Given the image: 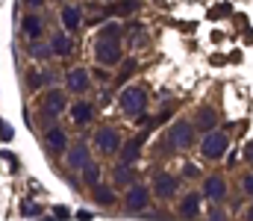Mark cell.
I'll list each match as a JSON object with an SVG mask.
<instances>
[{
	"instance_id": "30",
	"label": "cell",
	"mask_w": 253,
	"mask_h": 221,
	"mask_svg": "<svg viewBox=\"0 0 253 221\" xmlns=\"http://www.w3.org/2000/svg\"><path fill=\"white\" fill-rule=\"evenodd\" d=\"M21 213H24V216H39V213H42V207H39V204H33V201H27V204L21 207Z\"/></svg>"
},
{
	"instance_id": "9",
	"label": "cell",
	"mask_w": 253,
	"mask_h": 221,
	"mask_svg": "<svg viewBox=\"0 0 253 221\" xmlns=\"http://www.w3.org/2000/svg\"><path fill=\"white\" fill-rule=\"evenodd\" d=\"M203 216V195L200 189H189L180 195V204H177V219L180 221H197Z\"/></svg>"
},
{
	"instance_id": "3",
	"label": "cell",
	"mask_w": 253,
	"mask_h": 221,
	"mask_svg": "<svg viewBox=\"0 0 253 221\" xmlns=\"http://www.w3.org/2000/svg\"><path fill=\"white\" fill-rule=\"evenodd\" d=\"M147 103H150V94H147L144 83H129L118 97L121 115L129 121H138V124H144V118H147Z\"/></svg>"
},
{
	"instance_id": "36",
	"label": "cell",
	"mask_w": 253,
	"mask_h": 221,
	"mask_svg": "<svg viewBox=\"0 0 253 221\" xmlns=\"http://www.w3.org/2000/svg\"><path fill=\"white\" fill-rule=\"evenodd\" d=\"M62 3H65V0H62Z\"/></svg>"
},
{
	"instance_id": "18",
	"label": "cell",
	"mask_w": 253,
	"mask_h": 221,
	"mask_svg": "<svg viewBox=\"0 0 253 221\" xmlns=\"http://www.w3.org/2000/svg\"><path fill=\"white\" fill-rule=\"evenodd\" d=\"M80 180H83L88 189H97V186L103 183V165H100L97 159H91V162L80 171Z\"/></svg>"
},
{
	"instance_id": "34",
	"label": "cell",
	"mask_w": 253,
	"mask_h": 221,
	"mask_svg": "<svg viewBox=\"0 0 253 221\" xmlns=\"http://www.w3.org/2000/svg\"><path fill=\"white\" fill-rule=\"evenodd\" d=\"M27 6H30V9H42V6H44V0H27Z\"/></svg>"
},
{
	"instance_id": "27",
	"label": "cell",
	"mask_w": 253,
	"mask_h": 221,
	"mask_svg": "<svg viewBox=\"0 0 253 221\" xmlns=\"http://www.w3.org/2000/svg\"><path fill=\"white\" fill-rule=\"evenodd\" d=\"M180 180H203L200 165H197V162H183V174H180Z\"/></svg>"
},
{
	"instance_id": "31",
	"label": "cell",
	"mask_w": 253,
	"mask_h": 221,
	"mask_svg": "<svg viewBox=\"0 0 253 221\" xmlns=\"http://www.w3.org/2000/svg\"><path fill=\"white\" fill-rule=\"evenodd\" d=\"M242 159H245V162H248V165L253 168V139L248 142V145H245V150H242Z\"/></svg>"
},
{
	"instance_id": "20",
	"label": "cell",
	"mask_w": 253,
	"mask_h": 221,
	"mask_svg": "<svg viewBox=\"0 0 253 221\" xmlns=\"http://www.w3.org/2000/svg\"><path fill=\"white\" fill-rule=\"evenodd\" d=\"M47 42H50V47H53V56H71V53H74V39H71L68 33H56V36H50Z\"/></svg>"
},
{
	"instance_id": "11",
	"label": "cell",
	"mask_w": 253,
	"mask_h": 221,
	"mask_svg": "<svg viewBox=\"0 0 253 221\" xmlns=\"http://www.w3.org/2000/svg\"><path fill=\"white\" fill-rule=\"evenodd\" d=\"M65 109H68V91L65 88H50L44 94V100H42L44 118H56V115H62Z\"/></svg>"
},
{
	"instance_id": "25",
	"label": "cell",
	"mask_w": 253,
	"mask_h": 221,
	"mask_svg": "<svg viewBox=\"0 0 253 221\" xmlns=\"http://www.w3.org/2000/svg\"><path fill=\"white\" fill-rule=\"evenodd\" d=\"M206 221H230V213L224 210V204H209V210H206Z\"/></svg>"
},
{
	"instance_id": "10",
	"label": "cell",
	"mask_w": 253,
	"mask_h": 221,
	"mask_svg": "<svg viewBox=\"0 0 253 221\" xmlns=\"http://www.w3.org/2000/svg\"><path fill=\"white\" fill-rule=\"evenodd\" d=\"M65 91L68 94H77V97H85L91 91V74L85 71V68L65 71Z\"/></svg>"
},
{
	"instance_id": "7",
	"label": "cell",
	"mask_w": 253,
	"mask_h": 221,
	"mask_svg": "<svg viewBox=\"0 0 253 221\" xmlns=\"http://www.w3.org/2000/svg\"><path fill=\"white\" fill-rule=\"evenodd\" d=\"M121 204H124V213H129V216H144L150 210V204H153V192H150V186L135 183V186H129L124 192Z\"/></svg>"
},
{
	"instance_id": "12",
	"label": "cell",
	"mask_w": 253,
	"mask_h": 221,
	"mask_svg": "<svg viewBox=\"0 0 253 221\" xmlns=\"http://www.w3.org/2000/svg\"><path fill=\"white\" fill-rule=\"evenodd\" d=\"M91 159H94V156H91V147L85 145V142H74V145L68 147V153H65V162H68V168H71L74 174L83 171Z\"/></svg>"
},
{
	"instance_id": "32",
	"label": "cell",
	"mask_w": 253,
	"mask_h": 221,
	"mask_svg": "<svg viewBox=\"0 0 253 221\" xmlns=\"http://www.w3.org/2000/svg\"><path fill=\"white\" fill-rule=\"evenodd\" d=\"M12 136H15V133H12V127H9V124H3V121H0V139H3V142H9V139H12Z\"/></svg>"
},
{
	"instance_id": "2",
	"label": "cell",
	"mask_w": 253,
	"mask_h": 221,
	"mask_svg": "<svg viewBox=\"0 0 253 221\" xmlns=\"http://www.w3.org/2000/svg\"><path fill=\"white\" fill-rule=\"evenodd\" d=\"M197 142H200V136H197L194 124H191V118H177L162 136V150H168V153H189L191 147H197Z\"/></svg>"
},
{
	"instance_id": "8",
	"label": "cell",
	"mask_w": 253,
	"mask_h": 221,
	"mask_svg": "<svg viewBox=\"0 0 253 221\" xmlns=\"http://www.w3.org/2000/svg\"><path fill=\"white\" fill-rule=\"evenodd\" d=\"M180 186H183V180H180L177 174H171V171H156L153 180H150V192H153L156 201H171V198H177V195H180Z\"/></svg>"
},
{
	"instance_id": "6",
	"label": "cell",
	"mask_w": 253,
	"mask_h": 221,
	"mask_svg": "<svg viewBox=\"0 0 253 221\" xmlns=\"http://www.w3.org/2000/svg\"><path fill=\"white\" fill-rule=\"evenodd\" d=\"M91 142H94V147H97V153H103V156H118V153H121V147H124V136H121V130H118V127L103 124V127H97V130H94Z\"/></svg>"
},
{
	"instance_id": "33",
	"label": "cell",
	"mask_w": 253,
	"mask_h": 221,
	"mask_svg": "<svg viewBox=\"0 0 253 221\" xmlns=\"http://www.w3.org/2000/svg\"><path fill=\"white\" fill-rule=\"evenodd\" d=\"M242 221H253V201L251 204H245V210H242Z\"/></svg>"
},
{
	"instance_id": "17",
	"label": "cell",
	"mask_w": 253,
	"mask_h": 221,
	"mask_svg": "<svg viewBox=\"0 0 253 221\" xmlns=\"http://www.w3.org/2000/svg\"><path fill=\"white\" fill-rule=\"evenodd\" d=\"M138 159H141V136L126 139L124 147H121V153H118V165H135Z\"/></svg>"
},
{
	"instance_id": "35",
	"label": "cell",
	"mask_w": 253,
	"mask_h": 221,
	"mask_svg": "<svg viewBox=\"0 0 253 221\" xmlns=\"http://www.w3.org/2000/svg\"><path fill=\"white\" fill-rule=\"evenodd\" d=\"M103 3H112V0H103Z\"/></svg>"
},
{
	"instance_id": "22",
	"label": "cell",
	"mask_w": 253,
	"mask_h": 221,
	"mask_svg": "<svg viewBox=\"0 0 253 221\" xmlns=\"http://www.w3.org/2000/svg\"><path fill=\"white\" fill-rule=\"evenodd\" d=\"M112 186H124V192L129 186H135V171H132V165H115V171H112Z\"/></svg>"
},
{
	"instance_id": "5",
	"label": "cell",
	"mask_w": 253,
	"mask_h": 221,
	"mask_svg": "<svg viewBox=\"0 0 253 221\" xmlns=\"http://www.w3.org/2000/svg\"><path fill=\"white\" fill-rule=\"evenodd\" d=\"M200 195H203V201H209V204H224V201L230 198V180H227V174H221V171L203 174V180H200Z\"/></svg>"
},
{
	"instance_id": "28",
	"label": "cell",
	"mask_w": 253,
	"mask_h": 221,
	"mask_svg": "<svg viewBox=\"0 0 253 221\" xmlns=\"http://www.w3.org/2000/svg\"><path fill=\"white\" fill-rule=\"evenodd\" d=\"M239 189H242V195H245V198H251V201H253V168H251V171H245V174L239 177Z\"/></svg>"
},
{
	"instance_id": "19",
	"label": "cell",
	"mask_w": 253,
	"mask_h": 221,
	"mask_svg": "<svg viewBox=\"0 0 253 221\" xmlns=\"http://www.w3.org/2000/svg\"><path fill=\"white\" fill-rule=\"evenodd\" d=\"M91 201H94V204H100V207H115V204H118L115 186H109V183H100L97 189H91Z\"/></svg>"
},
{
	"instance_id": "24",
	"label": "cell",
	"mask_w": 253,
	"mask_h": 221,
	"mask_svg": "<svg viewBox=\"0 0 253 221\" xmlns=\"http://www.w3.org/2000/svg\"><path fill=\"white\" fill-rule=\"evenodd\" d=\"M27 50H30V56H33V59H50V56H53L50 42H42V39H39V42H30V47H27Z\"/></svg>"
},
{
	"instance_id": "4",
	"label": "cell",
	"mask_w": 253,
	"mask_h": 221,
	"mask_svg": "<svg viewBox=\"0 0 253 221\" xmlns=\"http://www.w3.org/2000/svg\"><path fill=\"white\" fill-rule=\"evenodd\" d=\"M197 153L203 162H221L227 153H230V133L227 130H212V133H203L200 142H197Z\"/></svg>"
},
{
	"instance_id": "26",
	"label": "cell",
	"mask_w": 253,
	"mask_h": 221,
	"mask_svg": "<svg viewBox=\"0 0 253 221\" xmlns=\"http://www.w3.org/2000/svg\"><path fill=\"white\" fill-rule=\"evenodd\" d=\"M129 47H141V44H147V30L144 27H132V33H129V42H126Z\"/></svg>"
},
{
	"instance_id": "23",
	"label": "cell",
	"mask_w": 253,
	"mask_h": 221,
	"mask_svg": "<svg viewBox=\"0 0 253 221\" xmlns=\"http://www.w3.org/2000/svg\"><path fill=\"white\" fill-rule=\"evenodd\" d=\"M42 33H44V18H42V15H27V18H24V36H27L30 42H39Z\"/></svg>"
},
{
	"instance_id": "29",
	"label": "cell",
	"mask_w": 253,
	"mask_h": 221,
	"mask_svg": "<svg viewBox=\"0 0 253 221\" xmlns=\"http://www.w3.org/2000/svg\"><path fill=\"white\" fill-rule=\"evenodd\" d=\"M138 9V0H124L118 9H115V15H129V12H135Z\"/></svg>"
},
{
	"instance_id": "21",
	"label": "cell",
	"mask_w": 253,
	"mask_h": 221,
	"mask_svg": "<svg viewBox=\"0 0 253 221\" xmlns=\"http://www.w3.org/2000/svg\"><path fill=\"white\" fill-rule=\"evenodd\" d=\"M42 86H56V74L50 71L47 65H42V68L30 71V88L36 91V88H42Z\"/></svg>"
},
{
	"instance_id": "1",
	"label": "cell",
	"mask_w": 253,
	"mask_h": 221,
	"mask_svg": "<svg viewBox=\"0 0 253 221\" xmlns=\"http://www.w3.org/2000/svg\"><path fill=\"white\" fill-rule=\"evenodd\" d=\"M126 47V30L118 24V21H109L97 30L94 36V62L100 68H118L121 65V56H124Z\"/></svg>"
},
{
	"instance_id": "14",
	"label": "cell",
	"mask_w": 253,
	"mask_h": 221,
	"mask_svg": "<svg viewBox=\"0 0 253 221\" xmlns=\"http://www.w3.org/2000/svg\"><path fill=\"white\" fill-rule=\"evenodd\" d=\"M59 21H62V33L74 36V33L80 30V24H83V9L74 6V3H65L62 12H59Z\"/></svg>"
},
{
	"instance_id": "13",
	"label": "cell",
	"mask_w": 253,
	"mask_h": 221,
	"mask_svg": "<svg viewBox=\"0 0 253 221\" xmlns=\"http://www.w3.org/2000/svg\"><path fill=\"white\" fill-rule=\"evenodd\" d=\"M191 124H194V130H197L200 136L218 130V109H215V106H200V109L191 115Z\"/></svg>"
},
{
	"instance_id": "15",
	"label": "cell",
	"mask_w": 253,
	"mask_h": 221,
	"mask_svg": "<svg viewBox=\"0 0 253 221\" xmlns=\"http://www.w3.org/2000/svg\"><path fill=\"white\" fill-rule=\"evenodd\" d=\"M44 145L50 153H68V133H65L62 127H47L44 130Z\"/></svg>"
},
{
	"instance_id": "16",
	"label": "cell",
	"mask_w": 253,
	"mask_h": 221,
	"mask_svg": "<svg viewBox=\"0 0 253 221\" xmlns=\"http://www.w3.org/2000/svg\"><path fill=\"white\" fill-rule=\"evenodd\" d=\"M68 112H71V121L80 124V127H85V124L94 121V103H88V100H77Z\"/></svg>"
}]
</instances>
